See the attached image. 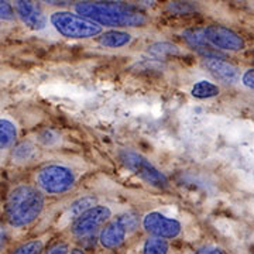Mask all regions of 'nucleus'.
<instances>
[{
    "instance_id": "f257e3e1",
    "label": "nucleus",
    "mask_w": 254,
    "mask_h": 254,
    "mask_svg": "<svg viewBox=\"0 0 254 254\" xmlns=\"http://www.w3.org/2000/svg\"><path fill=\"white\" fill-rule=\"evenodd\" d=\"M73 11L102 27L125 30L144 27L148 23L145 11L123 0H78Z\"/></svg>"
},
{
    "instance_id": "f03ea898",
    "label": "nucleus",
    "mask_w": 254,
    "mask_h": 254,
    "mask_svg": "<svg viewBox=\"0 0 254 254\" xmlns=\"http://www.w3.org/2000/svg\"><path fill=\"white\" fill-rule=\"evenodd\" d=\"M46 209V195L31 184L11 188L3 205V216L13 229H26L34 225Z\"/></svg>"
},
{
    "instance_id": "7ed1b4c3",
    "label": "nucleus",
    "mask_w": 254,
    "mask_h": 254,
    "mask_svg": "<svg viewBox=\"0 0 254 254\" xmlns=\"http://www.w3.org/2000/svg\"><path fill=\"white\" fill-rule=\"evenodd\" d=\"M48 20L60 36L69 40L96 38L103 31L102 26L71 10H55L50 14Z\"/></svg>"
},
{
    "instance_id": "20e7f679",
    "label": "nucleus",
    "mask_w": 254,
    "mask_h": 254,
    "mask_svg": "<svg viewBox=\"0 0 254 254\" xmlns=\"http://www.w3.org/2000/svg\"><path fill=\"white\" fill-rule=\"evenodd\" d=\"M34 184L46 196H58L71 192L76 187V175L65 164L50 163L37 170Z\"/></svg>"
},
{
    "instance_id": "39448f33",
    "label": "nucleus",
    "mask_w": 254,
    "mask_h": 254,
    "mask_svg": "<svg viewBox=\"0 0 254 254\" xmlns=\"http://www.w3.org/2000/svg\"><path fill=\"white\" fill-rule=\"evenodd\" d=\"M118 158L127 171L134 174L137 178H140L147 185L161 190L170 188V181L167 175L160 168H157L145 155L130 148H122L119 150Z\"/></svg>"
},
{
    "instance_id": "423d86ee",
    "label": "nucleus",
    "mask_w": 254,
    "mask_h": 254,
    "mask_svg": "<svg viewBox=\"0 0 254 254\" xmlns=\"http://www.w3.org/2000/svg\"><path fill=\"white\" fill-rule=\"evenodd\" d=\"M140 226L136 212H125L105 223L98 233V242L105 250H118Z\"/></svg>"
},
{
    "instance_id": "0eeeda50",
    "label": "nucleus",
    "mask_w": 254,
    "mask_h": 254,
    "mask_svg": "<svg viewBox=\"0 0 254 254\" xmlns=\"http://www.w3.org/2000/svg\"><path fill=\"white\" fill-rule=\"evenodd\" d=\"M113 218V210L108 205L96 203L73 219L69 225V235L75 239H86L99 233L105 223Z\"/></svg>"
},
{
    "instance_id": "6e6552de",
    "label": "nucleus",
    "mask_w": 254,
    "mask_h": 254,
    "mask_svg": "<svg viewBox=\"0 0 254 254\" xmlns=\"http://www.w3.org/2000/svg\"><path fill=\"white\" fill-rule=\"evenodd\" d=\"M140 225L148 236L164 239L168 242L178 239L184 232V226L178 219L167 216L158 210L147 212L140 219Z\"/></svg>"
},
{
    "instance_id": "1a4fd4ad",
    "label": "nucleus",
    "mask_w": 254,
    "mask_h": 254,
    "mask_svg": "<svg viewBox=\"0 0 254 254\" xmlns=\"http://www.w3.org/2000/svg\"><path fill=\"white\" fill-rule=\"evenodd\" d=\"M205 38L210 46L219 51L239 53L246 48V41L242 34H239L233 28L222 24H209L203 27Z\"/></svg>"
},
{
    "instance_id": "9d476101",
    "label": "nucleus",
    "mask_w": 254,
    "mask_h": 254,
    "mask_svg": "<svg viewBox=\"0 0 254 254\" xmlns=\"http://www.w3.org/2000/svg\"><path fill=\"white\" fill-rule=\"evenodd\" d=\"M13 9L16 13V17L30 30L41 31L47 27L48 18L44 10L41 7V3L37 0H13Z\"/></svg>"
},
{
    "instance_id": "9b49d317",
    "label": "nucleus",
    "mask_w": 254,
    "mask_h": 254,
    "mask_svg": "<svg viewBox=\"0 0 254 254\" xmlns=\"http://www.w3.org/2000/svg\"><path fill=\"white\" fill-rule=\"evenodd\" d=\"M202 64L216 81L229 86L240 82V69L226 58H203Z\"/></svg>"
},
{
    "instance_id": "f8f14e48",
    "label": "nucleus",
    "mask_w": 254,
    "mask_h": 254,
    "mask_svg": "<svg viewBox=\"0 0 254 254\" xmlns=\"http://www.w3.org/2000/svg\"><path fill=\"white\" fill-rule=\"evenodd\" d=\"M182 37L185 43L195 50L202 58H226V55L222 51L209 44L203 34V27H190L182 31Z\"/></svg>"
},
{
    "instance_id": "ddd939ff",
    "label": "nucleus",
    "mask_w": 254,
    "mask_h": 254,
    "mask_svg": "<svg viewBox=\"0 0 254 254\" xmlns=\"http://www.w3.org/2000/svg\"><path fill=\"white\" fill-rule=\"evenodd\" d=\"M96 41L105 48H123L133 41V36L127 30L110 28L108 31H102L96 37Z\"/></svg>"
},
{
    "instance_id": "4468645a",
    "label": "nucleus",
    "mask_w": 254,
    "mask_h": 254,
    "mask_svg": "<svg viewBox=\"0 0 254 254\" xmlns=\"http://www.w3.org/2000/svg\"><path fill=\"white\" fill-rule=\"evenodd\" d=\"M37 154H38L37 145L30 140H24V141H18L13 145L11 160L16 164L31 163L33 160H36Z\"/></svg>"
},
{
    "instance_id": "2eb2a0df",
    "label": "nucleus",
    "mask_w": 254,
    "mask_h": 254,
    "mask_svg": "<svg viewBox=\"0 0 254 254\" xmlns=\"http://www.w3.org/2000/svg\"><path fill=\"white\" fill-rule=\"evenodd\" d=\"M18 130L13 120L0 118V151L9 150L17 143Z\"/></svg>"
},
{
    "instance_id": "dca6fc26",
    "label": "nucleus",
    "mask_w": 254,
    "mask_h": 254,
    "mask_svg": "<svg viewBox=\"0 0 254 254\" xmlns=\"http://www.w3.org/2000/svg\"><path fill=\"white\" fill-rule=\"evenodd\" d=\"M190 96L195 99L206 100L213 99L220 95V86L213 83V82L206 81V79H200V81L195 82L190 88Z\"/></svg>"
},
{
    "instance_id": "f3484780",
    "label": "nucleus",
    "mask_w": 254,
    "mask_h": 254,
    "mask_svg": "<svg viewBox=\"0 0 254 254\" xmlns=\"http://www.w3.org/2000/svg\"><path fill=\"white\" fill-rule=\"evenodd\" d=\"M147 53L157 60H167L168 57H178L182 54L180 47L175 46L173 43H167V41H160V43L151 44L148 47Z\"/></svg>"
},
{
    "instance_id": "a211bd4d",
    "label": "nucleus",
    "mask_w": 254,
    "mask_h": 254,
    "mask_svg": "<svg viewBox=\"0 0 254 254\" xmlns=\"http://www.w3.org/2000/svg\"><path fill=\"white\" fill-rule=\"evenodd\" d=\"M48 237L41 236L36 239H30L27 242H23L16 246L10 254H43L44 249L47 247V240Z\"/></svg>"
},
{
    "instance_id": "6ab92c4d",
    "label": "nucleus",
    "mask_w": 254,
    "mask_h": 254,
    "mask_svg": "<svg viewBox=\"0 0 254 254\" xmlns=\"http://www.w3.org/2000/svg\"><path fill=\"white\" fill-rule=\"evenodd\" d=\"M96 203H98V199H96V196H93V195H85V196H81V198L73 200L72 203L69 205V208L66 210V218L69 219V220H73L78 215H81L82 212H85L86 209L92 208V206L96 205Z\"/></svg>"
},
{
    "instance_id": "aec40b11",
    "label": "nucleus",
    "mask_w": 254,
    "mask_h": 254,
    "mask_svg": "<svg viewBox=\"0 0 254 254\" xmlns=\"http://www.w3.org/2000/svg\"><path fill=\"white\" fill-rule=\"evenodd\" d=\"M171 246L168 240L148 236L143 243L141 254H170Z\"/></svg>"
},
{
    "instance_id": "412c9836",
    "label": "nucleus",
    "mask_w": 254,
    "mask_h": 254,
    "mask_svg": "<svg viewBox=\"0 0 254 254\" xmlns=\"http://www.w3.org/2000/svg\"><path fill=\"white\" fill-rule=\"evenodd\" d=\"M198 10L196 4L190 0H173L168 3V11L177 14V16H188V14H195Z\"/></svg>"
},
{
    "instance_id": "4be33fe9",
    "label": "nucleus",
    "mask_w": 254,
    "mask_h": 254,
    "mask_svg": "<svg viewBox=\"0 0 254 254\" xmlns=\"http://www.w3.org/2000/svg\"><path fill=\"white\" fill-rule=\"evenodd\" d=\"M16 13L11 0H0V21H14Z\"/></svg>"
},
{
    "instance_id": "5701e85b",
    "label": "nucleus",
    "mask_w": 254,
    "mask_h": 254,
    "mask_svg": "<svg viewBox=\"0 0 254 254\" xmlns=\"http://www.w3.org/2000/svg\"><path fill=\"white\" fill-rule=\"evenodd\" d=\"M71 250V245L68 242H55L44 249L43 254H68Z\"/></svg>"
},
{
    "instance_id": "b1692460",
    "label": "nucleus",
    "mask_w": 254,
    "mask_h": 254,
    "mask_svg": "<svg viewBox=\"0 0 254 254\" xmlns=\"http://www.w3.org/2000/svg\"><path fill=\"white\" fill-rule=\"evenodd\" d=\"M192 254H227L222 247L213 245H205L198 247Z\"/></svg>"
},
{
    "instance_id": "393cba45",
    "label": "nucleus",
    "mask_w": 254,
    "mask_h": 254,
    "mask_svg": "<svg viewBox=\"0 0 254 254\" xmlns=\"http://www.w3.org/2000/svg\"><path fill=\"white\" fill-rule=\"evenodd\" d=\"M127 1L143 11L155 7V0H127Z\"/></svg>"
},
{
    "instance_id": "a878e982",
    "label": "nucleus",
    "mask_w": 254,
    "mask_h": 254,
    "mask_svg": "<svg viewBox=\"0 0 254 254\" xmlns=\"http://www.w3.org/2000/svg\"><path fill=\"white\" fill-rule=\"evenodd\" d=\"M254 69L253 68H249L246 69L245 73L242 75V83L245 85L247 89H253L254 88Z\"/></svg>"
},
{
    "instance_id": "bb28decb",
    "label": "nucleus",
    "mask_w": 254,
    "mask_h": 254,
    "mask_svg": "<svg viewBox=\"0 0 254 254\" xmlns=\"http://www.w3.org/2000/svg\"><path fill=\"white\" fill-rule=\"evenodd\" d=\"M37 1L48 4V6H54V7H66L69 4H73V0H37Z\"/></svg>"
},
{
    "instance_id": "cd10ccee",
    "label": "nucleus",
    "mask_w": 254,
    "mask_h": 254,
    "mask_svg": "<svg viewBox=\"0 0 254 254\" xmlns=\"http://www.w3.org/2000/svg\"><path fill=\"white\" fill-rule=\"evenodd\" d=\"M9 242V235H7V229L3 225V222L0 220V253L4 250V247Z\"/></svg>"
},
{
    "instance_id": "c85d7f7f",
    "label": "nucleus",
    "mask_w": 254,
    "mask_h": 254,
    "mask_svg": "<svg viewBox=\"0 0 254 254\" xmlns=\"http://www.w3.org/2000/svg\"><path fill=\"white\" fill-rule=\"evenodd\" d=\"M68 254H86V252H85L83 249H81V247H73V249L69 250V253Z\"/></svg>"
},
{
    "instance_id": "c756f323",
    "label": "nucleus",
    "mask_w": 254,
    "mask_h": 254,
    "mask_svg": "<svg viewBox=\"0 0 254 254\" xmlns=\"http://www.w3.org/2000/svg\"><path fill=\"white\" fill-rule=\"evenodd\" d=\"M0 28H1V21H0Z\"/></svg>"
},
{
    "instance_id": "7c9ffc66",
    "label": "nucleus",
    "mask_w": 254,
    "mask_h": 254,
    "mask_svg": "<svg viewBox=\"0 0 254 254\" xmlns=\"http://www.w3.org/2000/svg\"><path fill=\"white\" fill-rule=\"evenodd\" d=\"M199 1H206V0H199Z\"/></svg>"
}]
</instances>
